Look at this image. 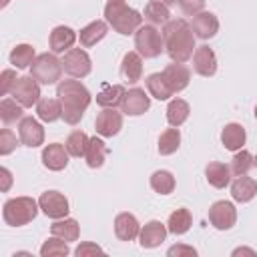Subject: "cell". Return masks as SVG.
<instances>
[{
	"mask_svg": "<svg viewBox=\"0 0 257 257\" xmlns=\"http://www.w3.org/2000/svg\"><path fill=\"white\" fill-rule=\"evenodd\" d=\"M18 139L24 147H30V149L40 147L44 143V128L36 118L24 116L18 124Z\"/></svg>",
	"mask_w": 257,
	"mask_h": 257,
	"instance_id": "4fadbf2b",
	"label": "cell"
},
{
	"mask_svg": "<svg viewBox=\"0 0 257 257\" xmlns=\"http://www.w3.org/2000/svg\"><path fill=\"white\" fill-rule=\"evenodd\" d=\"M163 76H165V80L169 82L173 94H177V92H181V90H185V88L189 86L191 70H189L183 62H171V64H167V66L163 68Z\"/></svg>",
	"mask_w": 257,
	"mask_h": 257,
	"instance_id": "5bb4252c",
	"label": "cell"
},
{
	"mask_svg": "<svg viewBox=\"0 0 257 257\" xmlns=\"http://www.w3.org/2000/svg\"><path fill=\"white\" fill-rule=\"evenodd\" d=\"M38 205L42 209V213L50 219H62L68 215L70 211V205H68V199L60 193V191H44L40 197H38Z\"/></svg>",
	"mask_w": 257,
	"mask_h": 257,
	"instance_id": "9c48e42d",
	"label": "cell"
},
{
	"mask_svg": "<svg viewBox=\"0 0 257 257\" xmlns=\"http://www.w3.org/2000/svg\"><path fill=\"white\" fill-rule=\"evenodd\" d=\"M191 28H193V32H195L197 38L209 40V38H213L219 32V20H217V16L213 12H205L203 10V12H199V14L193 16Z\"/></svg>",
	"mask_w": 257,
	"mask_h": 257,
	"instance_id": "e0dca14e",
	"label": "cell"
},
{
	"mask_svg": "<svg viewBox=\"0 0 257 257\" xmlns=\"http://www.w3.org/2000/svg\"><path fill=\"white\" fill-rule=\"evenodd\" d=\"M151 187H153V191L159 193V195H169V193H173V189H175V177H173V173H171V171H165V169L155 171V173L151 175Z\"/></svg>",
	"mask_w": 257,
	"mask_h": 257,
	"instance_id": "d590c367",
	"label": "cell"
},
{
	"mask_svg": "<svg viewBox=\"0 0 257 257\" xmlns=\"http://www.w3.org/2000/svg\"><path fill=\"white\" fill-rule=\"evenodd\" d=\"M141 233V225L133 213H118L114 217V235L120 241H135Z\"/></svg>",
	"mask_w": 257,
	"mask_h": 257,
	"instance_id": "ffe728a7",
	"label": "cell"
},
{
	"mask_svg": "<svg viewBox=\"0 0 257 257\" xmlns=\"http://www.w3.org/2000/svg\"><path fill=\"white\" fill-rule=\"evenodd\" d=\"M88 141H90V139L86 137V133H82V131H72V133L66 137L64 147H66V151H68L70 157H84L86 147H88Z\"/></svg>",
	"mask_w": 257,
	"mask_h": 257,
	"instance_id": "74e56055",
	"label": "cell"
},
{
	"mask_svg": "<svg viewBox=\"0 0 257 257\" xmlns=\"http://www.w3.org/2000/svg\"><path fill=\"white\" fill-rule=\"evenodd\" d=\"M237 221V209L231 201H215L209 207V223L219 229V231H227L235 225Z\"/></svg>",
	"mask_w": 257,
	"mask_h": 257,
	"instance_id": "30bf717a",
	"label": "cell"
},
{
	"mask_svg": "<svg viewBox=\"0 0 257 257\" xmlns=\"http://www.w3.org/2000/svg\"><path fill=\"white\" fill-rule=\"evenodd\" d=\"M145 86H147L149 94H151L153 98H157V100H167V98L173 96V90H171L169 82L165 80L163 72H153V74H149V76L145 78Z\"/></svg>",
	"mask_w": 257,
	"mask_h": 257,
	"instance_id": "4316f807",
	"label": "cell"
},
{
	"mask_svg": "<svg viewBox=\"0 0 257 257\" xmlns=\"http://www.w3.org/2000/svg\"><path fill=\"white\" fill-rule=\"evenodd\" d=\"M22 104L20 102H16L14 98H2V102H0V118H2V122L4 124H12V122H16V120H22L24 116H22Z\"/></svg>",
	"mask_w": 257,
	"mask_h": 257,
	"instance_id": "f35d334b",
	"label": "cell"
},
{
	"mask_svg": "<svg viewBox=\"0 0 257 257\" xmlns=\"http://www.w3.org/2000/svg\"><path fill=\"white\" fill-rule=\"evenodd\" d=\"M151 108V96L145 92V88L133 86L131 90L124 92L122 102H120V112L128 116H141Z\"/></svg>",
	"mask_w": 257,
	"mask_h": 257,
	"instance_id": "8fae6325",
	"label": "cell"
},
{
	"mask_svg": "<svg viewBox=\"0 0 257 257\" xmlns=\"http://www.w3.org/2000/svg\"><path fill=\"white\" fill-rule=\"evenodd\" d=\"M120 76L124 82L128 84H135L141 80L143 76V56L137 52V50H131L122 56V62H120Z\"/></svg>",
	"mask_w": 257,
	"mask_h": 257,
	"instance_id": "44dd1931",
	"label": "cell"
},
{
	"mask_svg": "<svg viewBox=\"0 0 257 257\" xmlns=\"http://www.w3.org/2000/svg\"><path fill=\"white\" fill-rule=\"evenodd\" d=\"M167 255H197V249H193V247H187V245H173L169 251H167Z\"/></svg>",
	"mask_w": 257,
	"mask_h": 257,
	"instance_id": "f6af8a7d",
	"label": "cell"
},
{
	"mask_svg": "<svg viewBox=\"0 0 257 257\" xmlns=\"http://www.w3.org/2000/svg\"><path fill=\"white\" fill-rule=\"evenodd\" d=\"M245 141H247V133H245L243 124H239V122H229L221 131V143H223V147L227 151H239V149H243Z\"/></svg>",
	"mask_w": 257,
	"mask_h": 257,
	"instance_id": "d4e9b609",
	"label": "cell"
},
{
	"mask_svg": "<svg viewBox=\"0 0 257 257\" xmlns=\"http://www.w3.org/2000/svg\"><path fill=\"white\" fill-rule=\"evenodd\" d=\"M38 209H40V205L32 197H14L4 203L2 219L10 227H22V225H28L30 221H34Z\"/></svg>",
	"mask_w": 257,
	"mask_h": 257,
	"instance_id": "277c9868",
	"label": "cell"
},
{
	"mask_svg": "<svg viewBox=\"0 0 257 257\" xmlns=\"http://www.w3.org/2000/svg\"><path fill=\"white\" fill-rule=\"evenodd\" d=\"M189 114H191V106L183 98H173L169 102V106H167V120H169L171 126H177L179 128L189 118Z\"/></svg>",
	"mask_w": 257,
	"mask_h": 257,
	"instance_id": "d6a6232c",
	"label": "cell"
},
{
	"mask_svg": "<svg viewBox=\"0 0 257 257\" xmlns=\"http://www.w3.org/2000/svg\"><path fill=\"white\" fill-rule=\"evenodd\" d=\"M143 18L153 24V26H165L169 20H171V12H169V6L161 0H149L147 6H145V14Z\"/></svg>",
	"mask_w": 257,
	"mask_h": 257,
	"instance_id": "484cf974",
	"label": "cell"
},
{
	"mask_svg": "<svg viewBox=\"0 0 257 257\" xmlns=\"http://www.w3.org/2000/svg\"><path fill=\"white\" fill-rule=\"evenodd\" d=\"M62 70V60H58L54 52H42L34 58L30 66V76H34L40 84H54L60 80Z\"/></svg>",
	"mask_w": 257,
	"mask_h": 257,
	"instance_id": "5b68a950",
	"label": "cell"
},
{
	"mask_svg": "<svg viewBox=\"0 0 257 257\" xmlns=\"http://www.w3.org/2000/svg\"><path fill=\"white\" fill-rule=\"evenodd\" d=\"M18 145L16 135L10 128H2L0 131V155H10Z\"/></svg>",
	"mask_w": 257,
	"mask_h": 257,
	"instance_id": "60d3db41",
	"label": "cell"
},
{
	"mask_svg": "<svg viewBox=\"0 0 257 257\" xmlns=\"http://www.w3.org/2000/svg\"><path fill=\"white\" fill-rule=\"evenodd\" d=\"M193 225V215L189 209L181 207V209H175L171 215H169V221H167V229L169 233L173 235H185Z\"/></svg>",
	"mask_w": 257,
	"mask_h": 257,
	"instance_id": "f1b7e54d",
	"label": "cell"
},
{
	"mask_svg": "<svg viewBox=\"0 0 257 257\" xmlns=\"http://www.w3.org/2000/svg\"><path fill=\"white\" fill-rule=\"evenodd\" d=\"M124 86L122 84H104L100 88V92L96 94V102L102 106V108H114L116 104L122 102V96H124Z\"/></svg>",
	"mask_w": 257,
	"mask_h": 257,
	"instance_id": "1f68e13d",
	"label": "cell"
},
{
	"mask_svg": "<svg viewBox=\"0 0 257 257\" xmlns=\"http://www.w3.org/2000/svg\"><path fill=\"white\" fill-rule=\"evenodd\" d=\"M167 233H169V229L161 221H149V223H145V227L139 233V243L143 249H155L165 241Z\"/></svg>",
	"mask_w": 257,
	"mask_h": 257,
	"instance_id": "ac0fdd59",
	"label": "cell"
},
{
	"mask_svg": "<svg viewBox=\"0 0 257 257\" xmlns=\"http://www.w3.org/2000/svg\"><path fill=\"white\" fill-rule=\"evenodd\" d=\"M10 96L24 108H30L40 100V82L34 76H18L10 90Z\"/></svg>",
	"mask_w": 257,
	"mask_h": 257,
	"instance_id": "52a82bcc",
	"label": "cell"
},
{
	"mask_svg": "<svg viewBox=\"0 0 257 257\" xmlns=\"http://www.w3.org/2000/svg\"><path fill=\"white\" fill-rule=\"evenodd\" d=\"M56 96L62 106V120L66 124H78L84 110L88 108L92 96L80 80H60L56 86Z\"/></svg>",
	"mask_w": 257,
	"mask_h": 257,
	"instance_id": "7a4b0ae2",
	"label": "cell"
},
{
	"mask_svg": "<svg viewBox=\"0 0 257 257\" xmlns=\"http://www.w3.org/2000/svg\"><path fill=\"white\" fill-rule=\"evenodd\" d=\"M193 68L201 76H213L217 72V56L213 48H209L207 44L197 46L193 52Z\"/></svg>",
	"mask_w": 257,
	"mask_h": 257,
	"instance_id": "2e32d148",
	"label": "cell"
},
{
	"mask_svg": "<svg viewBox=\"0 0 257 257\" xmlns=\"http://www.w3.org/2000/svg\"><path fill=\"white\" fill-rule=\"evenodd\" d=\"M94 128L100 137H114L120 133L122 128V112L114 110V108H102L96 114L94 120Z\"/></svg>",
	"mask_w": 257,
	"mask_h": 257,
	"instance_id": "7c38bea8",
	"label": "cell"
},
{
	"mask_svg": "<svg viewBox=\"0 0 257 257\" xmlns=\"http://www.w3.org/2000/svg\"><path fill=\"white\" fill-rule=\"evenodd\" d=\"M179 6H181V10H183L187 16H195V14L203 12L205 0H179Z\"/></svg>",
	"mask_w": 257,
	"mask_h": 257,
	"instance_id": "7bdbcfd3",
	"label": "cell"
},
{
	"mask_svg": "<svg viewBox=\"0 0 257 257\" xmlns=\"http://www.w3.org/2000/svg\"><path fill=\"white\" fill-rule=\"evenodd\" d=\"M50 233L64 239V241H76L80 237V227L76 219H54V223L50 225Z\"/></svg>",
	"mask_w": 257,
	"mask_h": 257,
	"instance_id": "4dcf8cb0",
	"label": "cell"
},
{
	"mask_svg": "<svg viewBox=\"0 0 257 257\" xmlns=\"http://www.w3.org/2000/svg\"><path fill=\"white\" fill-rule=\"evenodd\" d=\"M104 20L114 32L122 36L135 34L143 26V14L131 8L124 0H108L104 6Z\"/></svg>",
	"mask_w": 257,
	"mask_h": 257,
	"instance_id": "3957f363",
	"label": "cell"
},
{
	"mask_svg": "<svg viewBox=\"0 0 257 257\" xmlns=\"http://www.w3.org/2000/svg\"><path fill=\"white\" fill-rule=\"evenodd\" d=\"M34 58H36V52H34L32 44H16L10 52V64L20 68V70L32 66Z\"/></svg>",
	"mask_w": 257,
	"mask_h": 257,
	"instance_id": "836d02e7",
	"label": "cell"
},
{
	"mask_svg": "<svg viewBox=\"0 0 257 257\" xmlns=\"http://www.w3.org/2000/svg\"><path fill=\"white\" fill-rule=\"evenodd\" d=\"M195 32L191 24L185 18H175L169 20L163 26V40H165V50L171 56L173 62H187L193 58L195 52Z\"/></svg>",
	"mask_w": 257,
	"mask_h": 257,
	"instance_id": "6da1fadb",
	"label": "cell"
},
{
	"mask_svg": "<svg viewBox=\"0 0 257 257\" xmlns=\"http://www.w3.org/2000/svg\"><path fill=\"white\" fill-rule=\"evenodd\" d=\"M251 167H255V157H253L249 151H245V149L235 151V155H233V159H231V173H233L235 177L247 175V173L251 171Z\"/></svg>",
	"mask_w": 257,
	"mask_h": 257,
	"instance_id": "8d00e7d4",
	"label": "cell"
},
{
	"mask_svg": "<svg viewBox=\"0 0 257 257\" xmlns=\"http://www.w3.org/2000/svg\"><path fill=\"white\" fill-rule=\"evenodd\" d=\"M106 155H108V149H106L104 141H102V139H98V137H90L88 147H86V153H84L86 165H88L90 169H98V167H102V165H104Z\"/></svg>",
	"mask_w": 257,
	"mask_h": 257,
	"instance_id": "83f0119b",
	"label": "cell"
},
{
	"mask_svg": "<svg viewBox=\"0 0 257 257\" xmlns=\"http://www.w3.org/2000/svg\"><path fill=\"white\" fill-rule=\"evenodd\" d=\"M179 145H181V133H179L177 126L167 128V131L161 133V137H159V153H161L163 157L177 153Z\"/></svg>",
	"mask_w": 257,
	"mask_h": 257,
	"instance_id": "e575fe53",
	"label": "cell"
},
{
	"mask_svg": "<svg viewBox=\"0 0 257 257\" xmlns=\"http://www.w3.org/2000/svg\"><path fill=\"white\" fill-rule=\"evenodd\" d=\"M253 114H255V118H257V106H255V112H253Z\"/></svg>",
	"mask_w": 257,
	"mask_h": 257,
	"instance_id": "681fc988",
	"label": "cell"
},
{
	"mask_svg": "<svg viewBox=\"0 0 257 257\" xmlns=\"http://www.w3.org/2000/svg\"><path fill=\"white\" fill-rule=\"evenodd\" d=\"M161 2H165V4H167V6H173V4H177V2H179V0H161Z\"/></svg>",
	"mask_w": 257,
	"mask_h": 257,
	"instance_id": "7dc6e473",
	"label": "cell"
},
{
	"mask_svg": "<svg viewBox=\"0 0 257 257\" xmlns=\"http://www.w3.org/2000/svg\"><path fill=\"white\" fill-rule=\"evenodd\" d=\"M108 32V22L104 20H92L90 24H86L80 32H78V40L82 48H90L96 42H100Z\"/></svg>",
	"mask_w": 257,
	"mask_h": 257,
	"instance_id": "603a6c76",
	"label": "cell"
},
{
	"mask_svg": "<svg viewBox=\"0 0 257 257\" xmlns=\"http://www.w3.org/2000/svg\"><path fill=\"white\" fill-rule=\"evenodd\" d=\"M205 179L215 189H225L231 183V167L219 161H213L205 167Z\"/></svg>",
	"mask_w": 257,
	"mask_h": 257,
	"instance_id": "cb8c5ba5",
	"label": "cell"
},
{
	"mask_svg": "<svg viewBox=\"0 0 257 257\" xmlns=\"http://www.w3.org/2000/svg\"><path fill=\"white\" fill-rule=\"evenodd\" d=\"M62 66H64V72L70 74L72 78H84L92 70L90 56L82 48H70L68 52H64Z\"/></svg>",
	"mask_w": 257,
	"mask_h": 257,
	"instance_id": "ba28073f",
	"label": "cell"
},
{
	"mask_svg": "<svg viewBox=\"0 0 257 257\" xmlns=\"http://www.w3.org/2000/svg\"><path fill=\"white\" fill-rule=\"evenodd\" d=\"M68 157H70V155H68L66 147L60 145V143H50V145H46V147L42 149V155H40L42 165H44L48 171H62V169H66Z\"/></svg>",
	"mask_w": 257,
	"mask_h": 257,
	"instance_id": "9a60e30c",
	"label": "cell"
},
{
	"mask_svg": "<svg viewBox=\"0 0 257 257\" xmlns=\"http://www.w3.org/2000/svg\"><path fill=\"white\" fill-rule=\"evenodd\" d=\"M257 195V181L247 177V175H239L233 183H231V197L237 203H249L253 197Z\"/></svg>",
	"mask_w": 257,
	"mask_h": 257,
	"instance_id": "7402d4cb",
	"label": "cell"
},
{
	"mask_svg": "<svg viewBox=\"0 0 257 257\" xmlns=\"http://www.w3.org/2000/svg\"><path fill=\"white\" fill-rule=\"evenodd\" d=\"M36 114L42 122H54L58 118H62V106H60V100L58 98H48V96H42L38 102H36Z\"/></svg>",
	"mask_w": 257,
	"mask_h": 257,
	"instance_id": "f546056e",
	"label": "cell"
},
{
	"mask_svg": "<svg viewBox=\"0 0 257 257\" xmlns=\"http://www.w3.org/2000/svg\"><path fill=\"white\" fill-rule=\"evenodd\" d=\"M8 2H10V0H2V6H6V4H8Z\"/></svg>",
	"mask_w": 257,
	"mask_h": 257,
	"instance_id": "c3c4849f",
	"label": "cell"
},
{
	"mask_svg": "<svg viewBox=\"0 0 257 257\" xmlns=\"http://www.w3.org/2000/svg\"><path fill=\"white\" fill-rule=\"evenodd\" d=\"M76 32L70 26H56L52 28L50 36H48V44H50V52L60 54V52H68L72 48V44L76 42Z\"/></svg>",
	"mask_w": 257,
	"mask_h": 257,
	"instance_id": "d6986e66",
	"label": "cell"
},
{
	"mask_svg": "<svg viewBox=\"0 0 257 257\" xmlns=\"http://www.w3.org/2000/svg\"><path fill=\"white\" fill-rule=\"evenodd\" d=\"M0 175H2V191H8L10 189V183H12V175H10V171L6 169V167H2L0 169Z\"/></svg>",
	"mask_w": 257,
	"mask_h": 257,
	"instance_id": "bcb514c9",
	"label": "cell"
},
{
	"mask_svg": "<svg viewBox=\"0 0 257 257\" xmlns=\"http://www.w3.org/2000/svg\"><path fill=\"white\" fill-rule=\"evenodd\" d=\"M255 167H257V157H255Z\"/></svg>",
	"mask_w": 257,
	"mask_h": 257,
	"instance_id": "f907efd6",
	"label": "cell"
},
{
	"mask_svg": "<svg viewBox=\"0 0 257 257\" xmlns=\"http://www.w3.org/2000/svg\"><path fill=\"white\" fill-rule=\"evenodd\" d=\"M78 257H88V255H96V253H102V249L96 245V243H88V241H84V243H80L78 247H76V251H74Z\"/></svg>",
	"mask_w": 257,
	"mask_h": 257,
	"instance_id": "ee69618b",
	"label": "cell"
},
{
	"mask_svg": "<svg viewBox=\"0 0 257 257\" xmlns=\"http://www.w3.org/2000/svg\"><path fill=\"white\" fill-rule=\"evenodd\" d=\"M68 253H70V249H68L66 241L60 239V237H56V235L48 237V239L42 243V247H40V255H42V257H64V255H68Z\"/></svg>",
	"mask_w": 257,
	"mask_h": 257,
	"instance_id": "ab89813d",
	"label": "cell"
},
{
	"mask_svg": "<svg viewBox=\"0 0 257 257\" xmlns=\"http://www.w3.org/2000/svg\"><path fill=\"white\" fill-rule=\"evenodd\" d=\"M135 48L143 58H157L165 50L163 34L153 24H145L135 32Z\"/></svg>",
	"mask_w": 257,
	"mask_h": 257,
	"instance_id": "8992f818",
	"label": "cell"
},
{
	"mask_svg": "<svg viewBox=\"0 0 257 257\" xmlns=\"http://www.w3.org/2000/svg\"><path fill=\"white\" fill-rule=\"evenodd\" d=\"M16 72L12 70V68H6V70H2V76H0V94L2 96H6V94H10V90H12V86H14V82H16Z\"/></svg>",
	"mask_w": 257,
	"mask_h": 257,
	"instance_id": "b9f144b4",
	"label": "cell"
}]
</instances>
